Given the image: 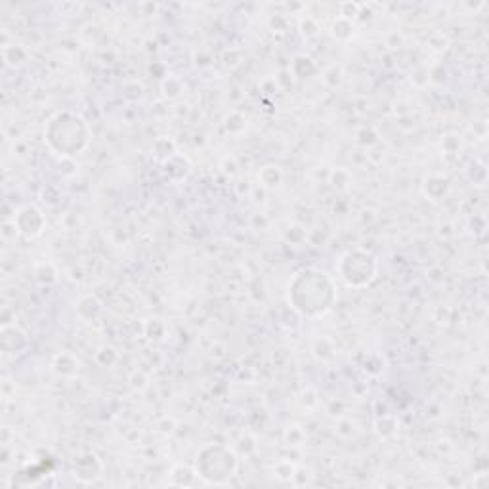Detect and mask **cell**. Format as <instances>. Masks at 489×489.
Instances as JSON below:
<instances>
[{"label": "cell", "mask_w": 489, "mask_h": 489, "mask_svg": "<svg viewBox=\"0 0 489 489\" xmlns=\"http://www.w3.org/2000/svg\"><path fill=\"white\" fill-rule=\"evenodd\" d=\"M29 226H31V237L40 235V233H42V228H44V218H42V213H40V211H37L35 206H33L31 220H29L27 206H25V208H21V211H19V214H17V231H19L21 235L29 237Z\"/></svg>", "instance_id": "1"}]
</instances>
